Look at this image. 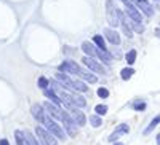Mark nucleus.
<instances>
[{"label":"nucleus","mask_w":160,"mask_h":145,"mask_svg":"<svg viewBox=\"0 0 160 145\" xmlns=\"http://www.w3.org/2000/svg\"><path fill=\"white\" fill-rule=\"evenodd\" d=\"M58 70L62 72V73H74V75H80V72H82L80 65L77 62H74V61H64V62H61Z\"/></svg>","instance_id":"6"},{"label":"nucleus","mask_w":160,"mask_h":145,"mask_svg":"<svg viewBox=\"0 0 160 145\" xmlns=\"http://www.w3.org/2000/svg\"><path fill=\"white\" fill-rule=\"evenodd\" d=\"M43 109L48 112L50 116H53V118H61V109L58 107V105L51 104V102H45V104H43Z\"/></svg>","instance_id":"10"},{"label":"nucleus","mask_w":160,"mask_h":145,"mask_svg":"<svg viewBox=\"0 0 160 145\" xmlns=\"http://www.w3.org/2000/svg\"><path fill=\"white\" fill-rule=\"evenodd\" d=\"M104 35H106V38H108L112 45H118L120 43V35L117 34V30H114V29H104Z\"/></svg>","instance_id":"12"},{"label":"nucleus","mask_w":160,"mask_h":145,"mask_svg":"<svg viewBox=\"0 0 160 145\" xmlns=\"http://www.w3.org/2000/svg\"><path fill=\"white\" fill-rule=\"evenodd\" d=\"M82 49H83V53H85L88 58H95V56H96V46H95V43L83 42V43H82Z\"/></svg>","instance_id":"13"},{"label":"nucleus","mask_w":160,"mask_h":145,"mask_svg":"<svg viewBox=\"0 0 160 145\" xmlns=\"http://www.w3.org/2000/svg\"><path fill=\"white\" fill-rule=\"evenodd\" d=\"M22 134H24V140H26V143L28 145H40L38 142H37V139L34 137V134L31 133V131H22Z\"/></svg>","instance_id":"16"},{"label":"nucleus","mask_w":160,"mask_h":145,"mask_svg":"<svg viewBox=\"0 0 160 145\" xmlns=\"http://www.w3.org/2000/svg\"><path fill=\"white\" fill-rule=\"evenodd\" d=\"M90 123H91L93 128H99V126L102 124V120L99 118V115H91V116H90Z\"/></svg>","instance_id":"24"},{"label":"nucleus","mask_w":160,"mask_h":145,"mask_svg":"<svg viewBox=\"0 0 160 145\" xmlns=\"http://www.w3.org/2000/svg\"><path fill=\"white\" fill-rule=\"evenodd\" d=\"M82 62L88 67V70H91V72H96V73H106V70H104V67L99 64V62H96V61H93V58H88V56H85L83 59H82Z\"/></svg>","instance_id":"7"},{"label":"nucleus","mask_w":160,"mask_h":145,"mask_svg":"<svg viewBox=\"0 0 160 145\" xmlns=\"http://www.w3.org/2000/svg\"><path fill=\"white\" fill-rule=\"evenodd\" d=\"M98 96H99L101 99H106V97H109V91L106 89V88H99V89H98Z\"/></svg>","instance_id":"31"},{"label":"nucleus","mask_w":160,"mask_h":145,"mask_svg":"<svg viewBox=\"0 0 160 145\" xmlns=\"http://www.w3.org/2000/svg\"><path fill=\"white\" fill-rule=\"evenodd\" d=\"M114 145H123V143H120V142H114Z\"/></svg>","instance_id":"36"},{"label":"nucleus","mask_w":160,"mask_h":145,"mask_svg":"<svg viewBox=\"0 0 160 145\" xmlns=\"http://www.w3.org/2000/svg\"><path fill=\"white\" fill-rule=\"evenodd\" d=\"M138 7L141 8V11L144 13L146 16H149V18H151V16L154 15V10H152V7H151V5H149L148 2H142V3H138Z\"/></svg>","instance_id":"18"},{"label":"nucleus","mask_w":160,"mask_h":145,"mask_svg":"<svg viewBox=\"0 0 160 145\" xmlns=\"http://www.w3.org/2000/svg\"><path fill=\"white\" fill-rule=\"evenodd\" d=\"M48 85H50V82H48V78H45V77H40L38 80H37V86L40 89H47Z\"/></svg>","instance_id":"26"},{"label":"nucleus","mask_w":160,"mask_h":145,"mask_svg":"<svg viewBox=\"0 0 160 145\" xmlns=\"http://www.w3.org/2000/svg\"><path fill=\"white\" fill-rule=\"evenodd\" d=\"M59 120L62 121V124H64L66 131H68V134H69L71 137H74V136L77 134V124H75V121L71 118V115L61 110V118H59Z\"/></svg>","instance_id":"3"},{"label":"nucleus","mask_w":160,"mask_h":145,"mask_svg":"<svg viewBox=\"0 0 160 145\" xmlns=\"http://www.w3.org/2000/svg\"><path fill=\"white\" fill-rule=\"evenodd\" d=\"M158 123H160V115H157V116L154 118V120L151 121V124H149L148 128L144 129V136H148V134H151V133H152V129H154V128H155V126H157Z\"/></svg>","instance_id":"20"},{"label":"nucleus","mask_w":160,"mask_h":145,"mask_svg":"<svg viewBox=\"0 0 160 145\" xmlns=\"http://www.w3.org/2000/svg\"><path fill=\"white\" fill-rule=\"evenodd\" d=\"M120 2H123V3H125V7H127L125 15H127L130 19L141 22V11L138 10V7H136L135 3H133V0H120Z\"/></svg>","instance_id":"2"},{"label":"nucleus","mask_w":160,"mask_h":145,"mask_svg":"<svg viewBox=\"0 0 160 145\" xmlns=\"http://www.w3.org/2000/svg\"><path fill=\"white\" fill-rule=\"evenodd\" d=\"M95 112H96V115H106V113H108V105H102V104L96 105Z\"/></svg>","instance_id":"28"},{"label":"nucleus","mask_w":160,"mask_h":145,"mask_svg":"<svg viewBox=\"0 0 160 145\" xmlns=\"http://www.w3.org/2000/svg\"><path fill=\"white\" fill-rule=\"evenodd\" d=\"M133 109H135L136 112H142V110L146 109V102H142V101H135V102H133Z\"/></svg>","instance_id":"27"},{"label":"nucleus","mask_w":160,"mask_h":145,"mask_svg":"<svg viewBox=\"0 0 160 145\" xmlns=\"http://www.w3.org/2000/svg\"><path fill=\"white\" fill-rule=\"evenodd\" d=\"M43 110H45V109H43L42 104H34L32 109H31L32 116L35 118V120H37L40 124H45V112H43Z\"/></svg>","instance_id":"8"},{"label":"nucleus","mask_w":160,"mask_h":145,"mask_svg":"<svg viewBox=\"0 0 160 145\" xmlns=\"http://www.w3.org/2000/svg\"><path fill=\"white\" fill-rule=\"evenodd\" d=\"M56 82H59L64 89H72V91H74V80H71L68 73L58 72V73H56Z\"/></svg>","instance_id":"9"},{"label":"nucleus","mask_w":160,"mask_h":145,"mask_svg":"<svg viewBox=\"0 0 160 145\" xmlns=\"http://www.w3.org/2000/svg\"><path fill=\"white\" fill-rule=\"evenodd\" d=\"M35 134H37V137L42 140L45 145H58V140H56V137L53 136V134H50L47 129H43L42 126H37L35 128Z\"/></svg>","instance_id":"4"},{"label":"nucleus","mask_w":160,"mask_h":145,"mask_svg":"<svg viewBox=\"0 0 160 145\" xmlns=\"http://www.w3.org/2000/svg\"><path fill=\"white\" fill-rule=\"evenodd\" d=\"M118 137H120V134H118V133H115V131H114V133H112V134L109 136V142H115V140H117Z\"/></svg>","instance_id":"32"},{"label":"nucleus","mask_w":160,"mask_h":145,"mask_svg":"<svg viewBox=\"0 0 160 145\" xmlns=\"http://www.w3.org/2000/svg\"><path fill=\"white\" fill-rule=\"evenodd\" d=\"M96 56L106 64V65H109L111 62H112V56L109 54V53L108 51H106V49H101V48H96Z\"/></svg>","instance_id":"14"},{"label":"nucleus","mask_w":160,"mask_h":145,"mask_svg":"<svg viewBox=\"0 0 160 145\" xmlns=\"http://www.w3.org/2000/svg\"><path fill=\"white\" fill-rule=\"evenodd\" d=\"M115 133H118V134H128L130 128H128V124H118V128L115 129Z\"/></svg>","instance_id":"30"},{"label":"nucleus","mask_w":160,"mask_h":145,"mask_svg":"<svg viewBox=\"0 0 160 145\" xmlns=\"http://www.w3.org/2000/svg\"><path fill=\"white\" fill-rule=\"evenodd\" d=\"M135 61H136V49H130L127 53V64L131 65V64H135Z\"/></svg>","instance_id":"23"},{"label":"nucleus","mask_w":160,"mask_h":145,"mask_svg":"<svg viewBox=\"0 0 160 145\" xmlns=\"http://www.w3.org/2000/svg\"><path fill=\"white\" fill-rule=\"evenodd\" d=\"M43 93H45V96L48 97V99H51V102L53 104H55V105H59L61 104V99H59V96L55 93V91H53V89H43Z\"/></svg>","instance_id":"15"},{"label":"nucleus","mask_w":160,"mask_h":145,"mask_svg":"<svg viewBox=\"0 0 160 145\" xmlns=\"http://www.w3.org/2000/svg\"><path fill=\"white\" fill-rule=\"evenodd\" d=\"M135 2H138V3H142V2H148V0H135Z\"/></svg>","instance_id":"35"},{"label":"nucleus","mask_w":160,"mask_h":145,"mask_svg":"<svg viewBox=\"0 0 160 145\" xmlns=\"http://www.w3.org/2000/svg\"><path fill=\"white\" fill-rule=\"evenodd\" d=\"M93 43H95L98 48L101 49H106V42H104V38L101 35H95V38H93Z\"/></svg>","instance_id":"25"},{"label":"nucleus","mask_w":160,"mask_h":145,"mask_svg":"<svg viewBox=\"0 0 160 145\" xmlns=\"http://www.w3.org/2000/svg\"><path fill=\"white\" fill-rule=\"evenodd\" d=\"M155 140H157V145H160V134H157V137H155Z\"/></svg>","instance_id":"34"},{"label":"nucleus","mask_w":160,"mask_h":145,"mask_svg":"<svg viewBox=\"0 0 160 145\" xmlns=\"http://www.w3.org/2000/svg\"><path fill=\"white\" fill-rule=\"evenodd\" d=\"M71 113H72V120L75 121L77 126H83V124L87 123V118H85L83 112H80L77 107H74V109L71 110Z\"/></svg>","instance_id":"11"},{"label":"nucleus","mask_w":160,"mask_h":145,"mask_svg":"<svg viewBox=\"0 0 160 145\" xmlns=\"http://www.w3.org/2000/svg\"><path fill=\"white\" fill-rule=\"evenodd\" d=\"M15 137H16V145H24V134H22V131H15Z\"/></svg>","instance_id":"29"},{"label":"nucleus","mask_w":160,"mask_h":145,"mask_svg":"<svg viewBox=\"0 0 160 145\" xmlns=\"http://www.w3.org/2000/svg\"><path fill=\"white\" fill-rule=\"evenodd\" d=\"M78 77H82L83 80H87V82H90V83H95V82L98 80V78H96V75H93L90 70H82Z\"/></svg>","instance_id":"19"},{"label":"nucleus","mask_w":160,"mask_h":145,"mask_svg":"<svg viewBox=\"0 0 160 145\" xmlns=\"http://www.w3.org/2000/svg\"><path fill=\"white\" fill-rule=\"evenodd\" d=\"M0 145H10V142L7 139H2V140H0Z\"/></svg>","instance_id":"33"},{"label":"nucleus","mask_w":160,"mask_h":145,"mask_svg":"<svg viewBox=\"0 0 160 145\" xmlns=\"http://www.w3.org/2000/svg\"><path fill=\"white\" fill-rule=\"evenodd\" d=\"M45 124H47V131L50 134H53L56 139H61V140H64L66 139V133L59 128V124H56L55 121L51 120V118H45Z\"/></svg>","instance_id":"5"},{"label":"nucleus","mask_w":160,"mask_h":145,"mask_svg":"<svg viewBox=\"0 0 160 145\" xmlns=\"http://www.w3.org/2000/svg\"><path fill=\"white\" fill-rule=\"evenodd\" d=\"M74 91H80V93H85V91H88V86H85L83 82L74 80Z\"/></svg>","instance_id":"22"},{"label":"nucleus","mask_w":160,"mask_h":145,"mask_svg":"<svg viewBox=\"0 0 160 145\" xmlns=\"http://www.w3.org/2000/svg\"><path fill=\"white\" fill-rule=\"evenodd\" d=\"M133 73H135V70H133L131 67H125L122 72H120V77H122V80H130V78L133 77Z\"/></svg>","instance_id":"21"},{"label":"nucleus","mask_w":160,"mask_h":145,"mask_svg":"<svg viewBox=\"0 0 160 145\" xmlns=\"http://www.w3.org/2000/svg\"><path fill=\"white\" fill-rule=\"evenodd\" d=\"M106 16H108V22L111 27H117L120 24L118 21V8L114 5V0H106Z\"/></svg>","instance_id":"1"},{"label":"nucleus","mask_w":160,"mask_h":145,"mask_svg":"<svg viewBox=\"0 0 160 145\" xmlns=\"http://www.w3.org/2000/svg\"><path fill=\"white\" fill-rule=\"evenodd\" d=\"M128 26L131 27V30H135V32H138V34L144 32V26H142L141 22H138V21H133V19L128 18Z\"/></svg>","instance_id":"17"}]
</instances>
